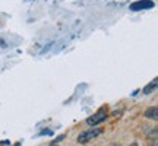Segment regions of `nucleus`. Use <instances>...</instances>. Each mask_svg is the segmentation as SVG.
<instances>
[{
	"label": "nucleus",
	"mask_w": 158,
	"mask_h": 146,
	"mask_svg": "<svg viewBox=\"0 0 158 146\" xmlns=\"http://www.w3.org/2000/svg\"><path fill=\"white\" fill-rule=\"evenodd\" d=\"M106 118H107V108L102 107V108H100L95 114H92L91 117L86 118V124L91 126V127H94V126H97V124H100L101 121H104Z\"/></svg>",
	"instance_id": "obj_1"
},
{
	"label": "nucleus",
	"mask_w": 158,
	"mask_h": 146,
	"mask_svg": "<svg viewBox=\"0 0 158 146\" xmlns=\"http://www.w3.org/2000/svg\"><path fill=\"white\" fill-rule=\"evenodd\" d=\"M102 133L101 129H97L95 126L92 127L91 130H88V132H84V133H81L78 137V142L79 143H88L89 140H92V139H95L97 136H100Z\"/></svg>",
	"instance_id": "obj_2"
},
{
	"label": "nucleus",
	"mask_w": 158,
	"mask_h": 146,
	"mask_svg": "<svg viewBox=\"0 0 158 146\" xmlns=\"http://www.w3.org/2000/svg\"><path fill=\"white\" fill-rule=\"evenodd\" d=\"M151 7H154V3L151 0H139V2H136L133 5H130V9L133 12L143 10V9H151Z\"/></svg>",
	"instance_id": "obj_3"
},
{
	"label": "nucleus",
	"mask_w": 158,
	"mask_h": 146,
	"mask_svg": "<svg viewBox=\"0 0 158 146\" xmlns=\"http://www.w3.org/2000/svg\"><path fill=\"white\" fill-rule=\"evenodd\" d=\"M157 112H158L157 107H152V108H148L147 111H145V114H143V116H145L147 118H152V120H157V118H158Z\"/></svg>",
	"instance_id": "obj_4"
},
{
	"label": "nucleus",
	"mask_w": 158,
	"mask_h": 146,
	"mask_svg": "<svg viewBox=\"0 0 158 146\" xmlns=\"http://www.w3.org/2000/svg\"><path fill=\"white\" fill-rule=\"evenodd\" d=\"M157 83H158V80H157V79H154L152 83H149L147 88L143 89V94H151V92H154V89L157 88Z\"/></svg>",
	"instance_id": "obj_5"
},
{
	"label": "nucleus",
	"mask_w": 158,
	"mask_h": 146,
	"mask_svg": "<svg viewBox=\"0 0 158 146\" xmlns=\"http://www.w3.org/2000/svg\"><path fill=\"white\" fill-rule=\"evenodd\" d=\"M130 146H139V145H138V143H132V145H130Z\"/></svg>",
	"instance_id": "obj_6"
},
{
	"label": "nucleus",
	"mask_w": 158,
	"mask_h": 146,
	"mask_svg": "<svg viewBox=\"0 0 158 146\" xmlns=\"http://www.w3.org/2000/svg\"><path fill=\"white\" fill-rule=\"evenodd\" d=\"M111 146H120V145H118V143H113V145H111Z\"/></svg>",
	"instance_id": "obj_7"
},
{
	"label": "nucleus",
	"mask_w": 158,
	"mask_h": 146,
	"mask_svg": "<svg viewBox=\"0 0 158 146\" xmlns=\"http://www.w3.org/2000/svg\"><path fill=\"white\" fill-rule=\"evenodd\" d=\"M50 146H56V143H51V145Z\"/></svg>",
	"instance_id": "obj_8"
}]
</instances>
